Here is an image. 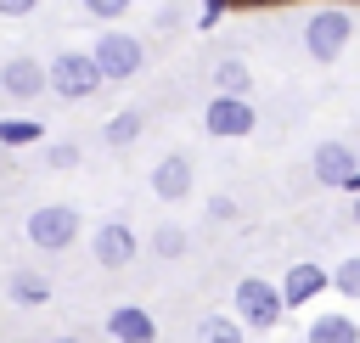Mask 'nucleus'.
Returning a JSON list of instances; mask_svg holds the SVG:
<instances>
[{"mask_svg": "<svg viewBox=\"0 0 360 343\" xmlns=\"http://www.w3.org/2000/svg\"><path fill=\"white\" fill-rule=\"evenodd\" d=\"M141 129H146V118H141L135 107H124V112H112V118L101 124V141H107V146H135Z\"/></svg>", "mask_w": 360, "mask_h": 343, "instance_id": "2eb2a0df", "label": "nucleus"}, {"mask_svg": "<svg viewBox=\"0 0 360 343\" xmlns=\"http://www.w3.org/2000/svg\"><path fill=\"white\" fill-rule=\"evenodd\" d=\"M107 337H112V343H152V337H158V321H152V309H141V304H112V309H107Z\"/></svg>", "mask_w": 360, "mask_h": 343, "instance_id": "f8f14e48", "label": "nucleus"}, {"mask_svg": "<svg viewBox=\"0 0 360 343\" xmlns=\"http://www.w3.org/2000/svg\"><path fill=\"white\" fill-rule=\"evenodd\" d=\"M197 343H248V326L236 315H202L197 321Z\"/></svg>", "mask_w": 360, "mask_h": 343, "instance_id": "dca6fc26", "label": "nucleus"}, {"mask_svg": "<svg viewBox=\"0 0 360 343\" xmlns=\"http://www.w3.org/2000/svg\"><path fill=\"white\" fill-rule=\"evenodd\" d=\"M208 219H214V225H231V219H236V202H231V197H208Z\"/></svg>", "mask_w": 360, "mask_h": 343, "instance_id": "5701e85b", "label": "nucleus"}, {"mask_svg": "<svg viewBox=\"0 0 360 343\" xmlns=\"http://www.w3.org/2000/svg\"><path fill=\"white\" fill-rule=\"evenodd\" d=\"M304 343H360V321L349 309H321L304 332Z\"/></svg>", "mask_w": 360, "mask_h": 343, "instance_id": "ddd939ff", "label": "nucleus"}, {"mask_svg": "<svg viewBox=\"0 0 360 343\" xmlns=\"http://www.w3.org/2000/svg\"><path fill=\"white\" fill-rule=\"evenodd\" d=\"M225 6H231V0H202V17H197V22H202V28H214V22L225 17Z\"/></svg>", "mask_w": 360, "mask_h": 343, "instance_id": "b1692460", "label": "nucleus"}, {"mask_svg": "<svg viewBox=\"0 0 360 343\" xmlns=\"http://www.w3.org/2000/svg\"><path fill=\"white\" fill-rule=\"evenodd\" d=\"M45 79H51V90L62 96V101H90L107 79H101V67L90 62V51H62V56H51L45 62Z\"/></svg>", "mask_w": 360, "mask_h": 343, "instance_id": "20e7f679", "label": "nucleus"}, {"mask_svg": "<svg viewBox=\"0 0 360 343\" xmlns=\"http://www.w3.org/2000/svg\"><path fill=\"white\" fill-rule=\"evenodd\" d=\"M354 39V11L349 6H315L304 17V51L309 62H338Z\"/></svg>", "mask_w": 360, "mask_h": 343, "instance_id": "f257e3e1", "label": "nucleus"}, {"mask_svg": "<svg viewBox=\"0 0 360 343\" xmlns=\"http://www.w3.org/2000/svg\"><path fill=\"white\" fill-rule=\"evenodd\" d=\"M343 191H349V197H360V169L349 174V186H343Z\"/></svg>", "mask_w": 360, "mask_h": 343, "instance_id": "a878e982", "label": "nucleus"}, {"mask_svg": "<svg viewBox=\"0 0 360 343\" xmlns=\"http://www.w3.org/2000/svg\"><path fill=\"white\" fill-rule=\"evenodd\" d=\"M191 157L186 152H169V157H158L152 163V197L158 202H180V197H191Z\"/></svg>", "mask_w": 360, "mask_h": 343, "instance_id": "9b49d317", "label": "nucleus"}, {"mask_svg": "<svg viewBox=\"0 0 360 343\" xmlns=\"http://www.w3.org/2000/svg\"><path fill=\"white\" fill-rule=\"evenodd\" d=\"M34 141H45V124H34V118H0V146L6 152L34 146Z\"/></svg>", "mask_w": 360, "mask_h": 343, "instance_id": "f3484780", "label": "nucleus"}, {"mask_svg": "<svg viewBox=\"0 0 360 343\" xmlns=\"http://www.w3.org/2000/svg\"><path fill=\"white\" fill-rule=\"evenodd\" d=\"M0 90H6V96H17V101L45 96V90H51L45 62H34V56H6V62H0Z\"/></svg>", "mask_w": 360, "mask_h": 343, "instance_id": "1a4fd4ad", "label": "nucleus"}, {"mask_svg": "<svg viewBox=\"0 0 360 343\" xmlns=\"http://www.w3.org/2000/svg\"><path fill=\"white\" fill-rule=\"evenodd\" d=\"M202 129L219 135V141H236V135H253V129H259V112H253V101L208 96V107H202Z\"/></svg>", "mask_w": 360, "mask_h": 343, "instance_id": "423d86ee", "label": "nucleus"}, {"mask_svg": "<svg viewBox=\"0 0 360 343\" xmlns=\"http://www.w3.org/2000/svg\"><path fill=\"white\" fill-rule=\"evenodd\" d=\"M28 242L39 247V253H62V247H73L79 242V231H84V219H79V208L73 202H45V208H34L28 214Z\"/></svg>", "mask_w": 360, "mask_h": 343, "instance_id": "39448f33", "label": "nucleus"}, {"mask_svg": "<svg viewBox=\"0 0 360 343\" xmlns=\"http://www.w3.org/2000/svg\"><path fill=\"white\" fill-rule=\"evenodd\" d=\"M152 253H158V259H180V253H186V231H180V225H158V231H152Z\"/></svg>", "mask_w": 360, "mask_h": 343, "instance_id": "aec40b11", "label": "nucleus"}, {"mask_svg": "<svg viewBox=\"0 0 360 343\" xmlns=\"http://www.w3.org/2000/svg\"><path fill=\"white\" fill-rule=\"evenodd\" d=\"M51 343H79V337H51Z\"/></svg>", "mask_w": 360, "mask_h": 343, "instance_id": "bb28decb", "label": "nucleus"}, {"mask_svg": "<svg viewBox=\"0 0 360 343\" xmlns=\"http://www.w3.org/2000/svg\"><path fill=\"white\" fill-rule=\"evenodd\" d=\"M45 163H51V169H79V146H73V141H51V146H45Z\"/></svg>", "mask_w": 360, "mask_h": 343, "instance_id": "4be33fe9", "label": "nucleus"}, {"mask_svg": "<svg viewBox=\"0 0 360 343\" xmlns=\"http://www.w3.org/2000/svg\"><path fill=\"white\" fill-rule=\"evenodd\" d=\"M276 287H281V304H287V309H309V304L332 287V270H326V264H315V259H298V264H287V270H281V281H276Z\"/></svg>", "mask_w": 360, "mask_h": 343, "instance_id": "0eeeda50", "label": "nucleus"}, {"mask_svg": "<svg viewBox=\"0 0 360 343\" xmlns=\"http://www.w3.org/2000/svg\"><path fill=\"white\" fill-rule=\"evenodd\" d=\"M6 292H11L17 304H45V298H51V281L34 276V270H17V276L6 281Z\"/></svg>", "mask_w": 360, "mask_h": 343, "instance_id": "a211bd4d", "label": "nucleus"}, {"mask_svg": "<svg viewBox=\"0 0 360 343\" xmlns=\"http://www.w3.org/2000/svg\"><path fill=\"white\" fill-rule=\"evenodd\" d=\"M135 231L124 225V219H101L96 231H90V253H96V264L101 270H124V264H135Z\"/></svg>", "mask_w": 360, "mask_h": 343, "instance_id": "6e6552de", "label": "nucleus"}, {"mask_svg": "<svg viewBox=\"0 0 360 343\" xmlns=\"http://www.w3.org/2000/svg\"><path fill=\"white\" fill-rule=\"evenodd\" d=\"M79 6H84V11H90L96 22H107V28H112V22H118V17H124V11L135 6V0H79Z\"/></svg>", "mask_w": 360, "mask_h": 343, "instance_id": "412c9836", "label": "nucleus"}, {"mask_svg": "<svg viewBox=\"0 0 360 343\" xmlns=\"http://www.w3.org/2000/svg\"><path fill=\"white\" fill-rule=\"evenodd\" d=\"M354 219H360V197H354Z\"/></svg>", "mask_w": 360, "mask_h": 343, "instance_id": "cd10ccee", "label": "nucleus"}, {"mask_svg": "<svg viewBox=\"0 0 360 343\" xmlns=\"http://www.w3.org/2000/svg\"><path fill=\"white\" fill-rule=\"evenodd\" d=\"M231 315H236L248 332H276V326H281V315H287L281 287H276V281H264V276H242V281H236V292H231Z\"/></svg>", "mask_w": 360, "mask_h": 343, "instance_id": "f03ea898", "label": "nucleus"}, {"mask_svg": "<svg viewBox=\"0 0 360 343\" xmlns=\"http://www.w3.org/2000/svg\"><path fill=\"white\" fill-rule=\"evenodd\" d=\"M309 169H315V180L321 186H349V174L360 169V157H354V146H343V141H321L315 152H309Z\"/></svg>", "mask_w": 360, "mask_h": 343, "instance_id": "9d476101", "label": "nucleus"}, {"mask_svg": "<svg viewBox=\"0 0 360 343\" xmlns=\"http://www.w3.org/2000/svg\"><path fill=\"white\" fill-rule=\"evenodd\" d=\"M90 62L101 67V79H107V84H124V79H135V73H141L146 45H141L135 34H124V28H101V34L90 39Z\"/></svg>", "mask_w": 360, "mask_h": 343, "instance_id": "7ed1b4c3", "label": "nucleus"}, {"mask_svg": "<svg viewBox=\"0 0 360 343\" xmlns=\"http://www.w3.org/2000/svg\"><path fill=\"white\" fill-rule=\"evenodd\" d=\"M214 96L253 101V67H248L242 56H219V62H214Z\"/></svg>", "mask_w": 360, "mask_h": 343, "instance_id": "4468645a", "label": "nucleus"}, {"mask_svg": "<svg viewBox=\"0 0 360 343\" xmlns=\"http://www.w3.org/2000/svg\"><path fill=\"white\" fill-rule=\"evenodd\" d=\"M39 11V0H0V17H28Z\"/></svg>", "mask_w": 360, "mask_h": 343, "instance_id": "393cba45", "label": "nucleus"}, {"mask_svg": "<svg viewBox=\"0 0 360 343\" xmlns=\"http://www.w3.org/2000/svg\"><path fill=\"white\" fill-rule=\"evenodd\" d=\"M332 287H338L349 304H360V253H349V259L332 264Z\"/></svg>", "mask_w": 360, "mask_h": 343, "instance_id": "6ab92c4d", "label": "nucleus"}]
</instances>
